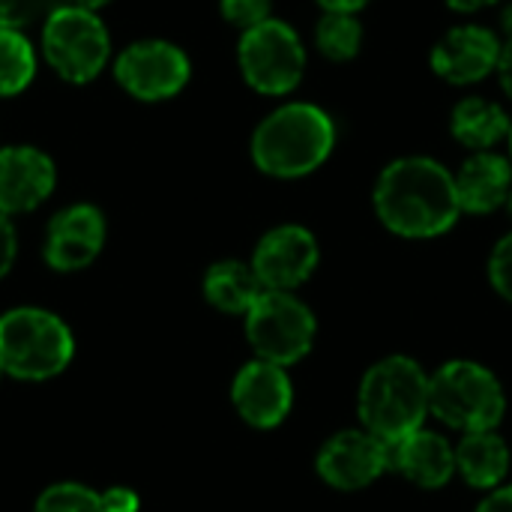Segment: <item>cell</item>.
Here are the masks:
<instances>
[{
  "label": "cell",
  "mask_w": 512,
  "mask_h": 512,
  "mask_svg": "<svg viewBox=\"0 0 512 512\" xmlns=\"http://www.w3.org/2000/svg\"><path fill=\"white\" fill-rule=\"evenodd\" d=\"M315 42L318 48L330 57V60H351L360 51L363 42V24L348 15V12H327L318 21L315 30Z\"/></svg>",
  "instance_id": "obj_22"
},
{
  "label": "cell",
  "mask_w": 512,
  "mask_h": 512,
  "mask_svg": "<svg viewBox=\"0 0 512 512\" xmlns=\"http://www.w3.org/2000/svg\"><path fill=\"white\" fill-rule=\"evenodd\" d=\"M429 411L459 432L498 429L507 393L492 369L474 360H450L429 375Z\"/></svg>",
  "instance_id": "obj_5"
},
{
  "label": "cell",
  "mask_w": 512,
  "mask_h": 512,
  "mask_svg": "<svg viewBox=\"0 0 512 512\" xmlns=\"http://www.w3.org/2000/svg\"><path fill=\"white\" fill-rule=\"evenodd\" d=\"M264 291L267 288L255 276L252 264H243V261H219L204 276L207 303L228 315H246Z\"/></svg>",
  "instance_id": "obj_19"
},
{
  "label": "cell",
  "mask_w": 512,
  "mask_h": 512,
  "mask_svg": "<svg viewBox=\"0 0 512 512\" xmlns=\"http://www.w3.org/2000/svg\"><path fill=\"white\" fill-rule=\"evenodd\" d=\"M192 75L183 48L165 39H141L126 45L114 60L117 84L141 102H162L177 96Z\"/></svg>",
  "instance_id": "obj_9"
},
{
  "label": "cell",
  "mask_w": 512,
  "mask_h": 512,
  "mask_svg": "<svg viewBox=\"0 0 512 512\" xmlns=\"http://www.w3.org/2000/svg\"><path fill=\"white\" fill-rule=\"evenodd\" d=\"M357 414L363 429L384 444H396L405 435L423 429L429 411V375L411 357H384L360 381Z\"/></svg>",
  "instance_id": "obj_2"
},
{
  "label": "cell",
  "mask_w": 512,
  "mask_h": 512,
  "mask_svg": "<svg viewBox=\"0 0 512 512\" xmlns=\"http://www.w3.org/2000/svg\"><path fill=\"white\" fill-rule=\"evenodd\" d=\"M390 468L420 489H441L456 474V447L432 429H417L390 444Z\"/></svg>",
  "instance_id": "obj_16"
},
{
  "label": "cell",
  "mask_w": 512,
  "mask_h": 512,
  "mask_svg": "<svg viewBox=\"0 0 512 512\" xmlns=\"http://www.w3.org/2000/svg\"><path fill=\"white\" fill-rule=\"evenodd\" d=\"M273 0H222V15L240 30H252L270 18Z\"/></svg>",
  "instance_id": "obj_24"
},
{
  "label": "cell",
  "mask_w": 512,
  "mask_h": 512,
  "mask_svg": "<svg viewBox=\"0 0 512 512\" xmlns=\"http://www.w3.org/2000/svg\"><path fill=\"white\" fill-rule=\"evenodd\" d=\"M456 180V195L462 204V213H492L498 207L507 204L512 192V165L498 156V153H474L459 174H453Z\"/></svg>",
  "instance_id": "obj_17"
},
{
  "label": "cell",
  "mask_w": 512,
  "mask_h": 512,
  "mask_svg": "<svg viewBox=\"0 0 512 512\" xmlns=\"http://www.w3.org/2000/svg\"><path fill=\"white\" fill-rule=\"evenodd\" d=\"M33 512H105V507L99 492L81 483H57L36 498Z\"/></svg>",
  "instance_id": "obj_23"
},
{
  "label": "cell",
  "mask_w": 512,
  "mask_h": 512,
  "mask_svg": "<svg viewBox=\"0 0 512 512\" xmlns=\"http://www.w3.org/2000/svg\"><path fill=\"white\" fill-rule=\"evenodd\" d=\"M510 153H512V129H510Z\"/></svg>",
  "instance_id": "obj_36"
},
{
  "label": "cell",
  "mask_w": 512,
  "mask_h": 512,
  "mask_svg": "<svg viewBox=\"0 0 512 512\" xmlns=\"http://www.w3.org/2000/svg\"><path fill=\"white\" fill-rule=\"evenodd\" d=\"M498 75H501V84L504 90L512 96V42H507L501 48V60H498Z\"/></svg>",
  "instance_id": "obj_30"
},
{
  "label": "cell",
  "mask_w": 512,
  "mask_h": 512,
  "mask_svg": "<svg viewBox=\"0 0 512 512\" xmlns=\"http://www.w3.org/2000/svg\"><path fill=\"white\" fill-rule=\"evenodd\" d=\"M507 207H510V216H512V192H510V198H507Z\"/></svg>",
  "instance_id": "obj_35"
},
{
  "label": "cell",
  "mask_w": 512,
  "mask_h": 512,
  "mask_svg": "<svg viewBox=\"0 0 512 512\" xmlns=\"http://www.w3.org/2000/svg\"><path fill=\"white\" fill-rule=\"evenodd\" d=\"M336 144L333 120L309 102L282 105L252 135V159L270 177H303L315 171Z\"/></svg>",
  "instance_id": "obj_3"
},
{
  "label": "cell",
  "mask_w": 512,
  "mask_h": 512,
  "mask_svg": "<svg viewBox=\"0 0 512 512\" xmlns=\"http://www.w3.org/2000/svg\"><path fill=\"white\" fill-rule=\"evenodd\" d=\"M321 249L309 228L279 225L261 237L252 255V270L267 291H294L318 267Z\"/></svg>",
  "instance_id": "obj_11"
},
{
  "label": "cell",
  "mask_w": 512,
  "mask_h": 512,
  "mask_svg": "<svg viewBox=\"0 0 512 512\" xmlns=\"http://www.w3.org/2000/svg\"><path fill=\"white\" fill-rule=\"evenodd\" d=\"M501 24H504L507 42H512V6H507V9H504V21H501Z\"/></svg>",
  "instance_id": "obj_34"
},
{
  "label": "cell",
  "mask_w": 512,
  "mask_h": 512,
  "mask_svg": "<svg viewBox=\"0 0 512 512\" xmlns=\"http://www.w3.org/2000/svg\"><path fill=\"white\" fill-rule=\"evenodd\" d=\"M489 279H492L495 291L512 303V234H507L495 246V252L489 258Z\"/></svg>",
  "instance_id": "obj_25"
},
{
  "label": "cell",
  "mask_w": 512,
  "mask_h": 512,
  "mask_svg": "<svg viewBox=\"0 0 512 512\" xmlns=\"http://www.w3.org/2000/svg\"><path fill=\"white\" fill-rule=\"evenodd\" d=\"M15 252H18V240H15L12 219L0 210V279L12 270V264H15Z\"/></svg>",
  "instance_id": "obj_27"
},
{
  "label": "cell",
  "mask_w": 512,
  "mask_h": 512,
  "mask_svg": "<svg viewBox=\"0 0 512 512\" xmlns=\"http://www.w3.org/2000/svg\"><path fill=\"white\" fill-rule=\"evenodd\" d=\"M75 354L69 327L45 309L21 306L0 315V369L21 381L60 375Z\"/></svg>",
  "instance_id": "obj_4"
},
{
  "label": "cell",
  "mask_w": 512,
  "mask_h": 512,
  "mask_svg": "<svg viewBox=\"0 0 512 512\" xmlns=\"http://www.w3.org/2000/svg\"><path fill=\"white\" fill-rule=\"evenodd\" d=\"M72 6H84V9H99V6H105V3H111V0H69Z\"/></svg>",
  "instance_id": "obj_33"
},
{
  "label": "cell",
  "mask_w": 512,
  "mask_h": 512,
  "mask_svg": "<svg viewBox=\"0 0 512 512\" xmlns=\"http://www.w3.org/2000/svg\"><path fill=\"white\" fill-rule=\"evenodd\" d=\"M327 12H348V15H354L357 9H363L369 0H318Z\"/></svg>",
  "instance_id": "obj_31"
},
{
  "label": "cell",
  "mask_w": 512,
  "mask_h": 512,
  "mask_svg": "<svg viewBox=\"0 0 512 512\" xmlns=\"http://www.w3.org/2000/svg\"><path fill=\"white\" fill-rule=\"evenodd\" d=\"M0 375H3V369H0Z\"/></svg>",
  "instance_id": "obj_37"
},
{
  "label": "cell",
  "mask_w": 512,
  "mask_h": 512,
  "mask_svg": "<svg viewBox=\"0 0 512 512\" xmlns=\"http://www.w3.org/2000/svg\"><path fill=\"white\" fill-rule=\"evenodd\" d=\"M315 468L327 486L360 492L390 471V444L369 429H345L321 447Z\"/></svg>",
  "instance_id": "obj_10"
},
{
  "label": "cell",
  "mask_w": 512,
  "mask_h": 512,
  "mask_svg": "<svg viewBox=\"0 0 512 512\" xmlns=\"http://www.w3.org/2000/svg\"><path fill=\"white\" fill-rule=\"evenodd\" d=\"M450 129H453V138L459 144L483 153V150H492L501 138H510L512 123L501 105L480 99V96H471L453 108Z\"/></svg>",
  "instance_id": "obj_20"
},
{
  "label": "cell",
  "mask_w": 512,
  "mask_h": 512,
  "mask_svg": "<svg viewBox=\"0 0 512 512\" xmlns=\"http://www.w3.org/2000/svg\"><path fill=\"white\" fill-rule=\"evenodd\" d=\"M57 183L51 156L30 144L0 147V210L6 216L36 210Z\"/></svg>",
  "instance_id": "obj_14"
},
{
  "label": "cell",
  "mask_w": 512,
  "mask_h": 512,
  "mask_svg": "<svg viewBox=\"0 0 512 512\" xmlns=\"http://www.w3.org/2000/svg\"><path fill=\"white\" fill-rule=\"evenodd\" d=\"M477 512H512V483H504L486 495V501L477 507Z\"/></svg>",
  "instance_id": "obj_29"
},
{
  "label": "cell",
  "mask_w": 512,
  "mask_h": 512,
  "mask_svg": "<svg viewBox=\"0 0 512 512\" xmlns=\"http://www.w3.org/2000/svg\"><path fill=\"white\" fill-rule=\"evenodd\" d=\"M512 453L507 441L489 429V432H468L456 447V474L471 489H498L504 486L510 474Z\"/></svg>",
  "instance_id": "obj_18"
},
{
  "label": "cell",
  "mask_w": 512,
  "mask_h": 512,
  "mask_svg": "<svg viewBox=\"0 0 512 512\" xmlns=\"http://www.w3.org/2000/svg\"><path fill=\"white\" fill-rule=\"evenodd\" d=\"M105 246V216L93 204H72L48 222L45 261L60 273L84 270Z\"/></svg>",
  "instance_id": "obj_13"
},
{
  "label": "cell",
  "mask_w": 512,
  "mask_h": 512,
  "mask_svg": "<svg viewBox=\"0 0 512 512\" xmlns=\"http://www.w3.org/2000/svg\"><path fill=\"white\" fill-rule=\"evenodd\" d=\"M501 48L504 45L489 27L462 24L432 48V69L450 84H474L498 69Z\"/></svg>",
  "instance_id": "obj_15"
},
{
  "label": "cell",
  "mask_w": 512,
  "mask_h": 512,
  "mask_svg": "<svg viewBox=\"0 0 512 512\" xmlns=\"http://www.w3.org/2000/svg\"><path fill=\"white\" fill-rule=\"evenodd\" d=\"M102 507H105V512H138L141 498L126 486H114L102 495Z\"/></svg>",
  "instance_id": "obj_28"
},
{
  "label": "cell",
  "mask_w": 512,
  "mask_h": 512,
  "mask_svg": "<svg viewBox=\"0 0 512 512\" xmlns=\"http://www.w3.org/2000/svg\"><path fill=\"white\" fill-rule=\"evenodd\" d=\"M375 210L393 234L411 240L438 237L462 216L453 174L429 156L390 162L375 183Z\"/></svg>",
  "instance_id": "obj_1"
},
{
  "label": "cell",
  "mask_w": 512,
  "mask_h": 512,
  "mask_svg": "<svg viewBox=\"0 0 512 512\" xmlns=\"http://www.w3.org/2000/svg\"><path fill=\"white\" fill-rule=\"evenodd\" d=\"M237 60L246 84L264 96L291 93L306 69V51L300 36L285 21L276 18H267L264 24L243 30Z\"/></svg>",
  "instance_id": "obj_8"
},
{
  "label": "cell",
  "mask_w": 512,
  "mask_h": 512,
  "mask_svg": "<svg viewBox=\"0 0 512 512\" xmlns=\"http://www.w3.org/2000/svg\"><path fill=\"white\" fill-rule=\"evenodd\" d=\"M315 333V315L294 291H264L246 312V339L258 360L285 369L312 351Z\"/></svg>",
  "instance_id": "obj_7"
},
{
  "label": "cell",
  "mask_w": 512,
  "mask_h": 512,
  "mask_svg": "<svg viewBox=\"0 0 512 512\" xmlns=\"http://www.w3.org/2000/svg\"><path fill=\"white\" fill-rule=\"evenodd\" d=\"M42 54L63 81L87 84L108 66L111 36L93 9L66 3L45 15Z\"/></svg>",
  "instance_id": "obj_6"
},
{
  "label": "cell",
  "mask_w": 512,
  "mask_h": 512,
  "mask_svg": "<svg viewBox=\"0 0 512 512\" xmlns=\"http://www.w3.org/2000/svg\"><path fill=\"white\" fill-rule=\"evenodd\" d=\"M51 0H0V27L9 30H21L27 24H33Z\"/></svg>",
  "instance_id": "obj_26"
},
{
  "label": "cell",
  "mask_w": 512,
  "mask_h": 512,
  "mask_svg": "<svg viewBox=\"0 0 512 512\" xmlns=\"http://www.w3.org/2000/svg\"><path fill=\"white\" fill-rule=\"evenodd\" d=\"M231 402L249 426L276 429L291 414L294 384H291L285 366L255 357L252 363H246L237 372V378L231 384Z\"/></svg>",
  "instance_id": "obj_12"
},
{
  "label": "cell",
  "mask_w": 512,
  "mask_h": 512,
  "mask_svg": "<svg viewBox=\"0 0 512 512\" xmlns=\"http://www.w3.org/2000/svg\"><path fill=\"white\" fill-rule=\"evenodd\" d=\"M453 9H459V12H477V9H483V6H489V3H498V0H447Z\"/></svg>",
  "instance_id": "obj_32"
},
{
  "label": "cell",
  "mask_w": 512,
  "mask_h": 512,
  "mask_svg": "<svg viewBox=\"0 0 512 512\" xmlns=\"http://www.w3.org/2000/svg\"><path fill=\"white\" fill-rule=\"evenodd\" d=\"M36 75V51L21 30L0 27V96L27 90Z\"/></svg>",
  "instance_id": "obj_21"
}]
</instances>
